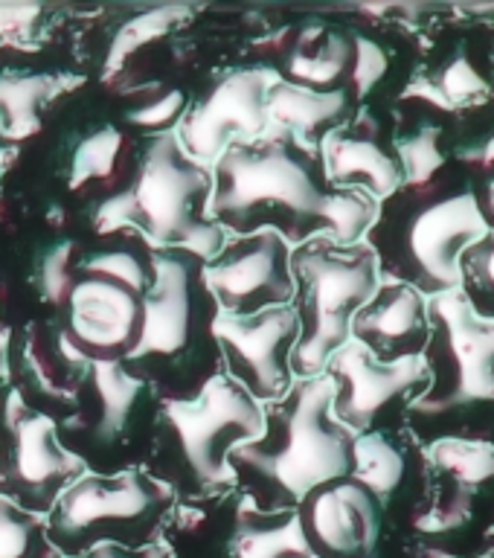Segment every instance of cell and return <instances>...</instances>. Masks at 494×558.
Listing matches in <instances>:
<instances>
[{
  "instance_id": "d6a6232c",
  "label": "cell",
  "mask_w": 494,
  "mask_h": 558,
  "mask_svg": "<svg viewBox=\"0 0 494 558\" xmlns=\"http://www.w3.org/2000/svg\"><path fill=\"white\" fill-rule=\"evenodd\" d=\"M436 94V102L445 105V108H454V105L466 102V99H474V96L486 94V82L480 78V73L471 68L469 61L457 59L451 68L445 70L443 78H439V90Z\"/></svg>"
},
{
  "instance_id": "d4e9b609",
  "label": "cell",
  "mask_w": 494,
  "mask_h": 558,
  "mask_svg": "<svg viewBox=\"0 0 494 558\" xmlns=\"http://www.w3.org/2000/svg\"><path fill=\"white\" fill-rule=\"evenodd\" d=\"M192 9L190 7H155L146 9L143 15L131 17L125 24L117 29L113 35L111 47L105 50L103 59V78H113L122 70V64L129 61L131 52H137L143 44L157 41L160 35H166L172 26H178L183 17H190Z\"/></svg>"
},
{
  "instance_id": "7a4b0ae2",
  "label": "cell",
  "mask_w": 494,
  "mask_h": 558,
  "mask_svg": "<svg viewBox=\"0 0 494 558\" xmlns=\"http://www.w3.org/2000/svg\"><path fill=\"white\" fill-rule=\"evenodd\" d=\"M332 399L335 381L326 373L294 381L282 399L265 404L260 439L227 457L236 488L256 512H294L314 488L349 477L356 434L332 416Z\"/></svg>"
},
{
  "instance_id": "d590c367",
  "label": "cell",
  "mask_w": 494,
  "mask_h": 558,
  "mask_svg": "<svg viewBox=\"0 0 494 558\" xmlns=\"http://www.w3.org/2000/svg\"><path fill=\"white\" fill-rule=\"evenodd\" d=\"M12 335L15 329L3 317V288H0V387L9 384V352H12Z\"/></svg>"
},
{
  "instance_id": "1f68e13d",
  "label": "cell",
  "mask_w": 494,
  "mask_h": 558,
  "mask_svg": "<svg viewBox=\"0 0 494 558\" xmlns=\"http://www.w3.org/2000/svg\"><path fill=\"white\" fill-rule=\"evenodd\" d=\"M41 3H0V50H33L41 35Z\"/></svg>"
},
{
  "instance_id": "4316f807",
  "label": "cell",
  "mask_w": 494,
  "mask_h": 558,
  "mask_svg": "<svg viewBox=\"0 0 494 558\" xmlns=\"http://www.w3.org/2000/svg\"><path fill=\"white\" fill-rule=\"evenodd\" d=\"M0 558H61L47 538L44 518L17 509L3 497H0Z\"/></svg>"
},
{
  "instance_id": "9c48e42d",
  "label": "cell",
  "mask_w": 494,
  "mask_h": 558,
  "mask_svg": "<svg viewBox=\"0 0 494 558\" xmlns=\"http://www.w3.org/2000/svg\"><path fill=\"white\" fill-rule=\"evenodd\" d=\"M174 492L143 469L120 474L87 471L56 500L47 538L61 558H76L96 544L143 549L160 544L174 509Z\"/></svg>"
},
{
  "instance_id": "83f0119b",
  "label": "cell",
  "mask_w": 494,
  "mask_h": 558,
  "mask_svg": "<svg viewBox=\"0 0 494 558\" xmlns=\"http://www.w3.org/2000/svg\"><path fill=\"white\" fill-rule=\"evenodd\" d=\"M140 102L129 108L125 122L140 129L146 137L155 134H172L181 125L183 113L190 108V96L178 90V87H164V85H148L137 90Z\"/></svg>"
},
{
  "instance_id": "f546056e",
  "label": "cell",
  "mask_w": 494,
  "mask_h": 558,
  "mask_svg": "<svg viewBox=\"0 0 494 558\" xmlns=\"http://www.w3.org/2000/svg\"><path fill=\"white\" fill-rule=\"evenodd\" d=\"M76 242L73 239H56L41 251L38 265H35V288L44 303L59 308L61 296L70 286V274H73V262H76Z\"/></svg>"
},
{
  "instance_id": "8992f818",
  "label": "cell",
  "mask_w": 494,
  "mask_h": 558,
  "mask_svg": "<svg viewBox=\"0 0 494 558\" xmlns=\"http://www.w3.org/2000/svg\"><path fill=\"white\" fill-rule=\"evenodd\" d=\"M489 233L471 190L401 186L378 209L366 230V247L390 282H405L419 294L457 291L462 253Z\"/></svg>"
},
{
  "instance_id": "4dcf8cb0",
  "label": "cell",
  "mask_w": 494,
  "mask_h": 558,
  "mask_svg": "<svg viewBox=\"0 0 494 558\" xmlns=\"http://www.w3.org/2000/svg\"><path fill=\"white\" fill-rule=\"evenodd\" d=\"M436 462L443 469L460 474L462 480L494 477V448L486 442H471V439H443L434 448Z\"/></svg>"
},
{
  "instance_id": "7402d4cb",
  "label": "cell",
  "mask_w": 494,
  "mask_h": 558,
  "mask_svg": "<svg viewBox=\"0 0 494 558\" xmlns=\"http://www.w3.org/2000/svg\"><path fill=\"white\" fill-rule=\"evenodd\" d=\"M352 102L356 99L349 94H317L277 76L265 99V113H268L265 131L286 134L300 146L317 148L329 131L352 120Z\"/></svg>"
},
{
  "instance_id": "7c38bea8",
  "label": "cell",
  "mask_w": 494,
  "mask_h": 558,
  "mask_svg": "<svg viewBox=\"0 0 494 558\" xmlns=\"http://www.w3.org/2000/svg\"><path fill=\"white\" fill-rule=\"evenodd\" d=\"M431 340L425 347L431 390L417 401L419 410L494 399V320L474 314L462 291H445L427 305Z\"/></svg>"
},
{
  "instance_id": "e0dca14e",
  "label": "cell",
  "mask_w": 494,
  "mask_h": 558,
  "mask_svg": "<svg viewBox=\"0 0 494 558\" xmlns=\"http://www.w3.org/2000/svg\"><path fill=\"white\" fill-rule=\"evenodd\" d=\"M91 361L76 355L61 338L56 323L35 320L12 335L9 352V387L21 396L26 408L61 425L73 410L79 384Z\"/></svg>"
},
{
  "instance_id": "3957f363",
  "label": "cell",
  "mask_w": 494,
  "mask_h": 558,
  "mask_svg": "<svg viewBox=\"0 0 494 558\" xmlns=\"http://www.w3.org/2000/svg\"><path fill=\"white\" fill-rule=\"evenodd\" d=\"M218 305L204 282V259L186 251L152 253L143 331L122 366L164 401H186L221 373Z\"/></svg>"
},
{
  "instance_id": "ffe728a7",
  "label": "cell",
  "mask_w": 494,
  "mask_h": 558,
  "mask_svg": "<svg viewBox=\"0 0 494 558\" xmlns=\"http://www.w3.org/2000/svg\"><path fill=\"white\" fill-rule=\"evenodd\" d=\"M317 157L338 190H358L373 201H387L405 186L399 155L384 143L382 125L366 113L329 131L317 143Z\"/></svg>"
},
{
  "instance_id": "52a82bcc",
  "label": "cell",
  "mask_w": 494,
  "mask_h": 558,
  "mask_svg": "<svg viewBox=\"0 0 494 558\" xmlns=\"http://www.w3.org/2000/svg\"><path fill=\"white\" fill-rule=\"evenodd\" d=\"M155 247L134 230H113L91 253H76L56 326L70 349L96 364H122L143 331V296Z\"/></svg>"
},
{
  "instance_id": "603a6c76",
  "label": "cell",
  "mask_w": 494,
  "mask_h": 558,
  "mask_svg": "<svg viewBox=\"0 0 494 558\" xmlns=\"http://www.w3.org/2000/svg\"><path fill=\"white\" fill-rule=\"evenodd\" d=\"M82 85V76L50 70H0V137L17 146L41 129L44 105Z\"/></svg>"
},
{
  "instance_id": "8d00e7d4",
  "label": "cell",
  "mask_w": 494,
  "mask_h": 558,
  "mask_svg": "<svg viewBox=\"0 0 494 558\" xmlns=\"http://www.w3.org/2000/svg\"><path fill=\"white\" fill-rule=\"evenodd\" d=\"M15 155H17V146H12V143H7V140L0 137V174H3V169L15 160Z\"/></svg>"
},
{
  "instance_id": "5bb4252c",
  "label": "cell",
  "mask_w": 494,
  "mask_h": 558,
  "mask_svg": "<svg viewBox=\"0 0 494 558\" xmlns=\"http://www.w3.org/2000/svg\"><path fill=\"white\" fill-rule=\"evenodd\" d=\"M274 82L277 73L270 68L230 70L216 78L207 94L190 102L174 131L186 157L213 169L227 146L262 137L268 129L265 99Z\"/></svg>"
},
{
  "instance_id": "f1b7e54d",
  "label": "cell",
  "mask_w": 494,
  "mask_h": 558,
  "mask_svg": "<svg viewBox=\"0 0 494 558\" xmlns=\"http://www.w3.org/2000/svg\"><path fill=\"white\" fill-rule=\"evenodd\" d=\"M460 270V286H466L462 296L469 300L478 317L494 320V230H489L478 244H471L462 253Z\"/></svg>"
},
{
  "instance_id": "44dd1931",
  "label": "cell",
  "mask_w": 494,
  "mask_h": 558,
  "mask_svg": "<svg viewBox=\"0 0 494 558\" xmlns=\"http://www.w3.org/2000/svg\"><path fill=\"white\" fill-rule=\"evenodd\" d=\"M352 340L382 364L419 357L431 340V320L422 294L405 282L378 286L373 300L352 320Z\"/></svg>"
},
{
  "instance_id": "836d02e7",
  "label": "cell",
  "mask_w": 494,
  "mask_h": 558,
  "mask_svg": "<svg viewBox=\"0 0 494 558\" xmlns=\"http://www.w3.org/2000/svg\"><path fill=\"white\" fill-rule=\"evenodd\" d=\"M76 558H174L172 549L166 547L164 541L160 544H152V547L143 549H129L120 547V544H96L94 549H87Z\"/></svg>"
},
{
  "instance_id": "484cf974",
  "label": "cell",
  "mask_w": 494,
  "mask_h": 558,
  "mask_svg": "<svg viewBox=\"0 0 494 558\" xmlns=\"http://www.w3.org/2000/svg\"><path fill=\"white\" fill-rule=\"evenodd\" d=\"M405 474V460L396 451V445L382 434H361L352 445V471L349 477L370 488L378 500L390 495L401 483Z\"/></svg>"
},
{
  "instance_id": "ba28073f",
  "label": "cell",
  "mask_w": 494,
  "mask_h": 558,
  "mask_svg": "<svg viewBox=\"0 0 494 558\" xmlns=\"http://www.w3.org/2000/svg\"><path fill=\"white\" fill-rule=\"evenodd\" d=\"M291 308L300 323L291 369L305 381L326 373L329 357L352 340V320L382 286V270L364 242L338 244L317 235L291 251Z\"/></svg>"
},
{
  "instance_id": "30bf717a",
  "label": "cell",
  "mask_w": 494,
  "mask_h": 558,
  "mask_svg": "<svg viewBox=\"0 0 494 558\" xmlns=\"http://www.w3.org/2000/svg\"><path fill=\"white\" fill-rule=\"evenodd\" d=\"M157 392L146 381L125 373L122 364L91 361L79 384L70 416L56 425L59 442L85 462L94 474H120L143 469L157 416Z\"/></svg>"
},
{
  "instance_id": "6da1fadb",
  "label": "cell",
  "mask_w": 494,
  "mask_h": 558,
  "mask_svg": "<svg viewBox=\"0 0 494 558\" xmlns=\"http://www.w3.org/2000/svg\"><path fill=\"white\" fill-rule=\"evenodd\" d=\"M209 172V218L227 235L274 230L291 247L317 235L358 244L378 216L366 192L332 186L317 148L274 131L227 146Z\"/></svg>"
},
{
  "instance_id": "2e32d148",
  "label": "cell",
  "mask_w": 494,
  "mask_h": 558,
  "mask_svg": "<svg viewBox=\"0 0 494 558\" xmlns=\"http://www.w3.org/2000/svg\"><path fill=\"white\" fill-rule=\"evenodd\" d=\"M384 70L387 56L373 38L338 26L305 24L291 33L274 73L282 82L317 94H349L361 99L373 90Z\"/></svg>"
},
{
  "instance_id": "5b68a950",
  "label": "cell",
  "mask_w": 494,
  "mask_h": 558,
  "mask_svg": "<svg viewBox=\"0 0 494 558\" xmlns=\"http://www.w3.org/2000/svg\"><path fill=\"white\" fill-rule=\"evenodd\" d=\"M265 430V404L227 378L213 375L198 396L160 401L152 451L143 471L178 495L209 497L236 488L227 457Z\"/></svg>"
},
{
  "instance_id": "8fae6325",
  "label": "cell",
  "mask_w": 494,
  "mask_h": 558,
  "mask_svg": "<svg viewBox=\"0 0 494 558\" xmlns=\"http://www.w3.org/2000/svg\"><path fill=\"white\" fill-rule=\"evenodd\" d=\"M85 474V462L59 442L50 418L26 408L9 384L0 387V497L47 518L56 500Z\"/></svg>"
},
{
  "instance_id": "cb8c5ba5",
  "label": "cell",
  "mask_w": 494,
  "mask_h": 558,
  "mask_svg": "<svg viewBox=\"0 0 494 558\" xmlns=\"http://www.w3.org/2000/svg\"><path fill=\"white\" fill-rule=\"evenodd\" d=\"M125 134L117 125L105 122L99 129L79 140L70 155L68 186L73 192L105 190L103 201L117 195L122 183L129 178V169L134 163V155L125 148ZM99 201V204H103Z\"/></svg>"
},
{
  "instance_id": "4fadbf2b",
  "label": "cell",
  "mask_w": 494,
  "mask_h": 558,
  "mask_svg": "<svg viewBox=\"0 0 494 558\" xmlns=\"http://www.w3.org/2000/svg\"><path fill=\"white\" fill-rule=\"evenodd\" d=\"M297 340H300V323L291 305L265 308L248 317L218 314L216 320L221 373L233 378L260 404L279 401L294 387L291 355Z\"/></svg>"
},
{
  "instance_id": "9a60e30c",
  "label": "cell",
  "mask_w": 494,
  "mask_h": 558,
  "mask_svg": "<svg viewBox=\"0 0 494 558\" xmlns=\"http://www.w3.org/2000/svg\"><path fill=\"white\" fill-rule=\"evenodd\" d=\"M291 244L274 230L230 235L216 259L204 262V282L218 312L248 317L294 300Z\"/></svg>"
},
{
  "instance_id": "74e56055",
  "label": "cell",
  "mask_w": 494,
  "mask_h": 558,
  "mask_svg": "<svg viewBox=\"0 0 494 558\" xmlns=\"http://www.w3.org/2000/svg\"><path fill=\"white\" fill-rule=\"evenodd\" d=\"M494 163V140H489L486 151H483V157H480V166H489Z\"/></svg>"
},
{
  "instance_id": "d6986e66",
  "label": "cell",
  "mask_w": 494,
  "mask_h": 558,
  "mask_svg": "<svg viewBox=\"0 0 494 558\" xmlns=\"http://www.w3.org/2000/svg\"><path fill=\"white\" fill-rule=\"evenodd\" d=\"M312 558H370L382 526V500L352 477L314 488L294 509Z\"/></svg>"
},
{
  "instance_id": "e575fe53",
  "label": "cell",
  "mask_w": 494,
  "mask_h": 558,
  "mask_svg": "<svg viewBox=\"0 0 494 558\" xmlns=\"http://www.w3.org/2000/svg\"><path fill=\"white\" fill-rule=\"evenodd\" d=\"M486 169V181H483V186H478L474 192V198H478V207H480V216H483V221H486L489 230H494V163L483 166Z\"/></svg>"
},
{
  "instance_id": "277c9868",
  "label": "cell",
  "mask_w": 494,
  "mask_h": 558,
  "mask_svg": "<svg viewBox=\"0 0 494 558\" xmlns=\"http://www.w3.org/2000/svg\"><path fill=\"white\" fill-rule=\"evenodd\" d=\"M213 172L195 163L178 134L143 137L122 190L96 204V233L134 230L155 251H186L216 259L230 235L209 218Z\"/></svg>"
},
{
  "instance_id": "ac0fdd59",
  "label": "cell",
  "mask_w": 494,
  "mask_h": 558,
  "mask_svg": "<svg viewBox=\"0 0 494 558\" xmlns=\"http://www.w3.org/2000/svg\"><path fill=\"white\" fill-rule=\"evenodd\" d=\"M326 375L335 381L332 416L349 434H366L393 401L427 381V366L422 355L382 364L361 343L349 340L329 357Z\"/></svg>"
}]
</instances>
